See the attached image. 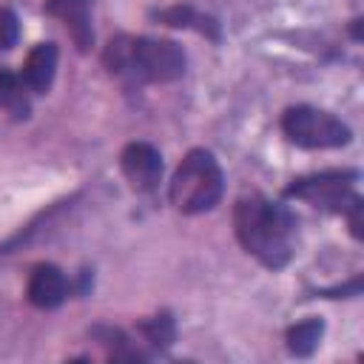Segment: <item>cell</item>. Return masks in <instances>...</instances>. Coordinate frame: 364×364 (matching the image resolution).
Here are the masks:
<instances>
[{
  "mask_svg": "<svg viewBox=\"0 0 364 364\" xmlns=\"http://www.w3.org/2000/svg\"><path fill=\"white\" fill-rule=\"evenodd\" d=\"M233 228L242 247L253 259H259L264 267L282 270L290 262L296 219L290 216L287 208L262 196L239 199L233 210Z\"/></svg>",
  "mask_w": 364,
  "mask_h": 364,
  "instance_id": "6da1fadb",
  "label": "cell"
},
{
  "mask_svg": "<svg viewBox=\"0 0 364 364\" xmlns=\"http://www.w3.org/2000/svg\"><path fill=\"white\" fill-rule=\"evenodd\" d=\"M105 63L111 71H131L148 82H173L185 74V51L173 40L162 37H136L117 40L105 51Z\"/></svg>",
  "mask_w": 364,
  "mask_h": 364,
  "instance_id": "7a4b0ae2",
  "label": "cell"
},
{
  "mask_svg": "<svg viewBox=\"0 0 364 364\" xmlns=\"http://www.w3.org/2000/svg\"><path fill=\"white\" fill-rule=\"evenodd\" d=\"M225 193V176L216 162V156L205 148H193L185 154L179 168L171 176L168 185V199L176 210L196 216L219 205Z\"/></svg>",
  "mask_w": 364,
  "mask_h": 364,
  "instance_id": "3957f363",
  "label": "cell"
},
{
  "mask_svg": "<svg viewBox=\"0 0 364 364\" xmlns=\"http://www.w3.org/2000/svg\"><path fill=\"white\" fill-rule=\"evenodd\" d=\"M282 131L287 134V139L299 148H341L350 142V128L321 111V108H313V105H293L284 111L282 117Z\"/></svg>",
  "mask_w": 364,
  "mask_h": 364,
  "instance_id": "277c9868",
  "label": "cell"
},
{
  "mask_svg": "<svg viewBox=\"0 0 364 364\" xmlns=\"http://www.w3.org/2000/svg\"><path fill=\"white\" fill-rule=\"evenodd\" d=\"M358 179L355 171H324V173H313V176H301L296 179L284 193L304 199L316 208L333 210V213H353L361 210V196L353 191V182Z\"/></svg>",
  "mask_w": 364,
  "mask_h": 364,
  "instance_id": "5b68a950",
  "label": "cell"
},
{
  "mask_svg": "<svg viewBox=\"0 0 364 364\" xmlns=\"http://www.w3.org/2000/svg\"><path fill=\"white\" fill-rule=\"evenodd\" d=\"M119 165H122L125 179L136 191H142V193L156 191V185L162 179V156H159V151L154 145H148V142L125 145V151L119 156Z\"/></svg>",
  "mask_w": 364,
  "mask_h": 364,
  "instance_id": "8992f818",
  "label": "cell"
},
{
  "mask_svg": "<svg viewBox=\"0 0 364 364\" xmlns=\"http://www.w3.org/2000/svg\"><path fill=\"white\" fill-rule=\"evenodd\" d=\"M68 282L57 264H37L28 276V301L40 310H54L65 301Z\"/></svg>",
  "mask_w": 364,
  "mask_h": 364,
  "instance_id": "52a82bcc",
  "label": "cell"
},
{
  "mask_svg": "<svg viewBox=\"0 0 364 364\" xmlns=\"http://www.w3.org/2000/svg\"><path fill=\"white\" fill-rule=\"evenodd\" d=\"M46 11L65 23V28H68V34H71V40L77 43L80 51H88V46L94 43L91 0H48Z\"/></svg>",
  "mask_w": 364,
  "mask_h": 364,
  "instance_id": "ba28073f",
  "label": "cell"
},
{
  "mask_svg": "<svg viewBox=\"0 0 364 364\" xmlns=\"http://www.w3.org/2000/svg\"><path fill=\"white\" fill-rule=\"evenodd\" d=\"M54 71H57V46L54 43H37L28 57H26V65H23V82L28 91L34 94H43L51 80H54Z\"/></svg>",
  "mask_w": 364,
  "mask_h": 364,
  "instance_id": "9c48e42d",
  "label": "cell"
},
{
  "mask_svg": "<svg viewBox=\"0 0 364 364\" xmlns=\"http://www.w3.org/2000/svg\"><path fill=\"white\" fill-rule=\"evenodd\" d=\"M324 333V324L318 318H304L287 330V347L296 355H310L318 347V338Z\"/></svg>",
  "mask_w": 364,
  "mask_h": 364,
  "instance_id": "30bf717a",
  "label": "cell"
},
{
  "mask_svg": "<svg viewBox=\"0 0 364 364\" xmlns=\"http://www.w3.org/2000/svg\"><path fill=\"white\" fill-rule=\"evenodd\" d=\"M142 333L154 344H171L173 341V321L168 316H156V318H151V321L142 324Z\"/></svg>",
  "mask_w": 364,
  "mask_h": 364,
  "instance_id": "8fae6325",
  "label": "cell"
},
{
  "mask_svg": "<svg viewBox=\"0 0 364 364\" xmlns=\"http://www.w3.org/2000/svg\"><path fill=\"white\" fill-rule=\"evenodd\" d=\"M0 105H3V108H20V105L26 108L20 82H17L11 74H6V71H0Z\"/></svg>",
  "mask_w": 364,
  "mask_h": 364,
  "instance_id": "7c38bea8",
  "label": "cell"
},
{
  "mask_svg": "<svg viewBox=\"0 0 364 364\" xmlns=\"http://www.w3.org/2000/svg\"><path fill=\"white\" fill-rule=\"evenodd\" d=\"M20 37V23L11 9H0V48H11Z\"/></svg>",
  "mask_w": 364,
  "mask_h": 364,
  "instance_id": "4fadbf2b",
  "label": "cell"
}]
</instances>
